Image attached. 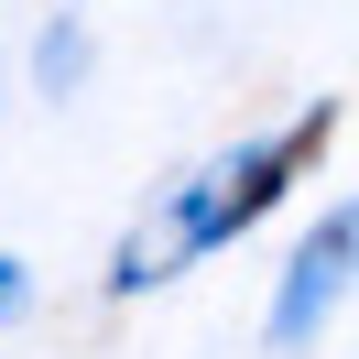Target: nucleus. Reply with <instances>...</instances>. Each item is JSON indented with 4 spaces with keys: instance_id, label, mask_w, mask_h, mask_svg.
Here are the masks:
<instances>
[{
    "instance_id": "1",
    "label": "nucleus",
    "mask_w": 359,
    "mask_h": 359,
    "mask_svg": "<svg viewBox=\"0 0 359 359\" xmlns=\"http://www.w3.org/2000/svg\"><path fill=\"white\" fill-rule=\"evenodd\" d=\"M327 142H337V98H316V109H305V120H283L272 142H250V153L207 163L196 185H175V207H163V240H120L109 294H142V283H163L175 262L229 250L250 218H272V207H283V185H294V175H316V153H327Z\"/></svg>"
},
{
    "instance_id": "2",
    "label": "nucleus",
    "mask_w": 359,
    "mask_h": 359,
    "mask_svg": "<svg viewBox=\"0 0 359 359\" xmlns=\"http://www.w3.org/2000/svg\"><path fill=\"white\" fill-rule=\"evenodd\" d=\"M348 262H359V218H348V207H327V218H316V240L283 262V294H272V316H262V337H272V348H305V337L337 316Z\"/></svg>"
},
{
    "instance_id": "3",
    "label": "nucleus",
    "mask_w": 359,
    "mask_h": 359,
    "mask_svg": "<svg viewBox=\"0 0 359 359\" xmlns=\"http://www.w3.org/2000/svg\"><path fill=\"white\" fill-rule=\"evenodd\" d=\"M33 66H44V98H66L76 76H88V22H76V11H55V22H44V55H33Z\"/></svg>"
},
{
    "instance_id": "4",
    "label": "nucleus",
    "mask_w": 359,
    "mask_h": 359,
    "mask_svg": "<svg viewBox=\"0 0 359 359\" xmlns=\"http://www.w3.org/2000/svg\"><path fill=\"white\" fill-rule=\"evenodd\" d=\"M22 305H33V262H11V250H0V327H11Z\"/></svg>"
}]
</instances>
